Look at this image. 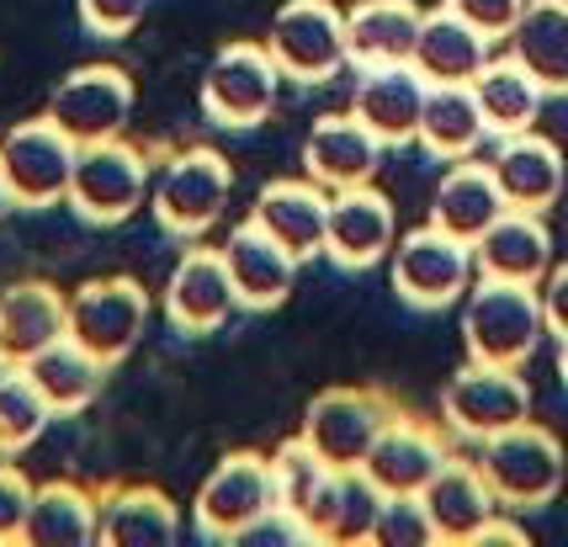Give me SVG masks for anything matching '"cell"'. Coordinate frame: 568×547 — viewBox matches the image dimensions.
<instances>
[{"instance_id":"6da1fadb","label":"cell","mask_w":568,"mask_h":547,"mask_svg":"<svg viewBox=\"0 0 568 547\" xmlns=\"http://www.w3.org/2000/svg\"><path fill=\"white\" fill-rule=\"evenodd\" d=\"M547 335L542 287L531 282H505V276H478L463 298V341L473 362H499V367H526Z\"/></svg>"},{"instance_id":"7a4b0ae2","label":"cell","mask_w":568,"mask_h":547,"mask_svg":"<svg viewBox=\"0 0 568 547\" xmlns=\"http://www.w3.org/2000/svg\"><path fill=\"white\" fill-rule=\"evenodd\" d=\"M478 468L489 478V489L499 495L505 510H537L568 484V457L564 442L537 421H520L510 430H499L484 442Z\"/></svg>"},{"instance_id":"3957f363","label":"cell","mask_w":568,"mask_h":547,"mask_svg":"<svg viewBox=\"0 0 568 547\" xmlns=\"http://www.w3.org/2000/svg\"><path fill=\"white\" fill-rule=\"evenodd\" d=\"M234 197V171L219 150L207 144H192V150H175L160 171H154V186H149V207L165 234H181V240H197L223 219V207Z\"/></svg>"},{"instance_id":"277c9868","label":"cell","mask_w":568,"mask_h":547,"mask_svg":"<svg viewBox=\"0 0 568 547\" xmlns=\"http://www.w3.org/2000/svg\"><path fill=\"white\" fill-rule=\"evenodd\" d=\"M388 276H394V293L409 308H452V303L468 298L473 276H478V255L468 240L446 234L442 224H420L409 234H398L394 255H388Z\"/></svg>"},{"instance_id":"5b68a950","label":"cell","mask_w":568,"mask_h":547,"mask_svg":"<svg viewBox=\"0 0 568 547\" xmlns=\"http://www.w3.org/2000/svg\"><path fill=\"white\" fill-rule=\"evenodd\" d=\"M154 186V165L144 160L139 144L118 139H101V144H80L74 154V175H70V207L85 224H128L139 207L149 202Z\"/></svg>"},{"instance_id":"8992f818","label":"cell","mask_w":568,"mask_h":547,"mask_svg":"<svg viewBox=\"0 0 568 547\" xmlns=\"http://www.w3.org/2000/svg\"><path fill=\"white\" fill-rule=\"evenodd\" d=\"M266 49L287 80L324 85L351 64L346 11L335 0H282L272 27H266Z\"/></svg>"},{"instance_id":"52a82bcc","label":"cell","mask_w":568,"mask_h":547,"mask_svg":"<svg viewBox=\"0 0 568 547\" xmlns=\"http://www.w3.org/2000/svg\"><path fill=\"white\" fill-rule=\"evenodd\" d=\"M442 421L452 436L463 442H489L510 425L531 421V388L520 367H499V362H463L442 388Z\"/></svg>"},{"instance_id":"ba28073f","label":"cell","mask_w":568,"mask_h":547,"mask_svg":"<svg viewBox=\"0 0 568 547\" xmlns=\"http://www.w3.org/2000/svg\"><path fill=\"white\" fill-rule=\"evenodd\" d=\"M74 154H80V144L53 123L49 112L6 128L0 133V165H6L17 207H59V202L70 197Z\"/></svg>"},{"instance_id":"9c48e42d","label":"cell","mask_w":568,"mask_h":547,"mask_svg":"<svg viewBox=\"0 0 568 547\" xmlns=\"http://www.w3.org/2000/svg\"><path fill=\"white\" fill-rule=\"evenodd\" d=\"M282 70L266 43H229L213 53L207 80H202V112L219 128H255L272 118L276 91H282Z\"/></svg>"},{"instance_id":"30bf717a","label":"cell","mask_w":568,"mask_h":547,"mask_svg":"<svg viewBox=\"0 0 568 547\" xmlns=\"http://www.w3.org/2000/svg\"><path fill=\"white\" fill-rule=\"evenodd\" d=\"M149 324V293L133 276H97L70 293V335L85 351H97L106 367H118L139 346Z\"/></svg>"},{"instance_id":"8fae6325","label":"cell","mask_w":568,"mask_h":547,"mask_svg":"<svg viewBox=\"0 0 568 547\" xmlns=\"http://www.w3.org/2000/svg\"><path fill=\"white\" fill-rule=\"evenodd\" d=\"M53 123L70 133L74 144H101V139H118L133 118V80L118 64H80L53 85L49 97Z\"/></svg>"},{"instance_id":"7c38bea8","label":"cell","mask_w":568,"mask_h":547,"mask_svg":"<svg viewBox=\"0 0 568 547\" xmlns=\"http://www.w3.org/2000/svg\"><path fill=\"white\" fill-rule=\"evenodd\" d=\"M276 505L272 495V463L261 452H229L219 468L202 478L197 489V531L202 537H219V543H234L255 516H266Z\"/></svg>"},{"instance_id":"4fadbf2b","label":"cell","mask_w":568,"mask_h":547,"mask_svg":"<svg viewBox=\"0 0 568 547\" xmlns=\"http://www.w3.org/2000/svg\"><path fill=\"white\" fill-rule=\"evenodd\" d=\"M398 245V219L394 202L383 197L372 181L329 192V234H324V255L346 272H367L377 261H388Z\"/></svg>"},{"instance_id":"5bb4252c","label":"cell","mask_w":568,"mask_h":547,"mask_svg":"<svg viewBox=\"0 0 568 547\" xmlns=\"http://www.w3.org/2000/svg\"><path fill=\"white\" fill-rule=\"evenodd\" d=\"M383 425H388L383 404L362 388H324L303 409V436L329 468H362Z\"/></svg>"},{"instance_id":"9a60e30c","label":"cell","mask_w":568,"mask_h":547,"mask_svg":"<svg viewBox=\"0 0 568 547\" xmlns=\"http://www.w3.org/2000/svg\"><path fill=\"white\" fill-rule=\"evenodd\" d=\"M425 97H430V80L420 75L415 59H398V64H367L356 80V97L351 112L394 150L420 139V118H425Z\"/></svg>"},{"instance_id":"2e32d148","label":"cell","mask_w":568,"mask_h":547,"mask_svg":"<svg viewBox=\"0 0 568 547\" xmlns=\"http://www.w3.org/2000/svg\"><path fill=\"white\" fill-rule=\"evenodd\" d=\"M250 219L282 250H293L297 261H314L324 255V234H329V192L314 175H276L261 186Z\"/></svg>"},{"instance_id":"e0dca14e","label":"cell","mask_w":568,"mask_h":547,"mask_svg":"<svg viewBox=\"0 0 568 547\" xmlns=\"http://www.w3.org/2000/svg\"><path fill=\"white\" fill-rule=\"evenodd\" d=\"M234 308H240V293H234V276L223 266V250L192 245L175 261L171 282H165V320H171L181 335H207V330H219Z\"/></svg>"},{"instance_id":"ac0fdd59","label":"cell","mask_w":568,"mask_h":547,"mask_svg":"<svg viewBox=\"0 0 568 547\" xmlns=\"http://www.w3.org/2000/svg\"><path fill=\"white\" fill-rule=\"evenodd\" d=\"M383 150L388 144L356 112H329L303 139V175H314L324 192H346V186H362L377 175Z\"/></svg>"},{"instance_id":"d6986e66","label":"cell","mask_w":568,"mask_h":547,"mask_svg":"<svg viewBox=\"0 0 568 547\" xmlns=\"http://www.w3.org/2000/svg\"><path fill=\"white\" fill-rule=\"evenodd\" d=\"M223 266H229V276H234L240 308L266 314V308H276V303H287L303 261H297L293 250L276 245L255 219H245V224L229 229V240H223Z\"/></svg>"},{"instance_id":"ffe728a7","label":"cell","mask_w":568,"mask_h":547,"mask_svg":"<svg viewBox=\"0 0 568 547\" xmlns=\"http://www.w3.org/2000/svg\"><path fill=\"white\" fill-rule=\"evenodd\" d=\"M70 335V298L53 282H11L0 293V367H27Z\"/></svg>"},{"instance_id":"44dd1931","label":"cell","mask_w":568,"mask_h":547,"mask_svg":"<svg viewBox=\"0 0 568 547\" xmlns=\"http://www.w3.org/2000/svg\"><path fill=\"white\" fill-rule=\"evenodd\" d=\"M383 489L367 468H329L320 484L314 505L303 510V526L314 543H372L377 537V516H383Z\"/></svg>"},{"instance_id":"7402d4cb","label":"cell","mask_w":568,"mask_h":547,"mask_svg":"<svg viewBox=\"0 0 568 547\" xmlns=\"http://www.w3.org/2000/svg\"><path fill=\"white\" fill-rule=\"evenodd\" d=\"M495 181L510 207H526V213H547L552 202L564 197V181H568V165H564V150L542 139V133H510L499 139L495 150Z\"/></svg>"},{"instance_id":"603a6c76","label":"cell","mask_w":568,"mask_h":547,"mask_svg":"<svg viewBox=\"0 0 568 547\" xmlns=\"http://www.w3.org/2000/svg\"><path fill=\"white\" fill-rule=\"evenodd\" d=\"M473 255H478V276H505V282L542 287V276L552 272V229H547L542 213L505 207L495 224L484 229Z\"/></svg>"},{"instance_id":"cb8c5ba5","label":"cell","mask_w":568,"mask_h":547,"mask_svg":"<svg viewBox=\"0 0 568 547\" xmlns=\"http://www.w3.org/2000/svg\"><path fill=\"white\" fill-rule=\"evenodd\" d=\"M425 510H430V521H436V537L442 543H457V547H473L478 543V531L495 521L499 510V495L489 489V478L478 463H452L446 457V468L425 484Z\"/></svg>"},{"instance_id":"d4e9b609","label":"cell","mask_w":568,"mask_h":547,"mask_svg":"<svg viewBox=\"0 0 568 547\" xmlns=\"http://www.w3.org/2000/svg\"><path fill=\"white\" fill-rule=\"evenodd\" d=\"M362 468L377 478L383 495H425V484L446 468V447L420 421H388Z\"/></svg>"},{"instance_id":"484cf974","label":"cell","mask_w":568,"mask_h":547,"mask_svg":"<svg viewBox=\"0 0 568 547\" xmlns=\"http://www.w3.org/2000/svg\"><path fill=\"white\" fill-rule=\"evenodd\" d=\"M489 43L495 38H484L473 22H463L452 6H436V11H425V22H420L415 64H420V75L430 85H473L478 70L495 59Z\"/></svg>"},{"instance_id":"4316f807","label":"cell","mask_w":568,"mask_h":547,"mask_svg":"<svg viewBox=\"0 0 568 547\" xmlns=\"http://www.w3.org/2000/svg\"><path fill=\"white\" fill-rule=\"evenodd\" d=\"M505 207H510V202H505V192H499L495 165H473V154H468V160H457V165L436 181L430 224H442L446 234H457V240L478 245L484 229L495 224Z\"/></svg>"},{"instance_id":"83f0119b","label":"cell","mask_w":568,"mask_h":547,"mask_svg":"<svg viewBox=\"0 0 568 547\" xmlns=\"http://www.w3.org/2000/svg\"><path fill=\"white\" fill-rule=\"evenodd\" d=\"M420 22H425V11L415 6V0H356V6L346 11L351 64H356V70H367V64H398V59H415Z\"/></svg>"},{"instance_id":"f1b7e54d","label":"cell","mask_w":568,"mask_h":547,"mask_svg":"<svg viewBox=\"0 0 568 547\" xmlns=\"http://www.w3.org/2000/svg\"><path fill=\"white\" fill-rule=\"evenodd\" d=\"M27 547H91L101 543V499L80 489L70 478H53L32 489V510H27Z\"/></svg>"},{"instance_id":"f546056e","label":"cell","mask_w":568,"mask_h":547,"mask_svg":"<svg viewBox=\"0 0 568 547\" xmlns=\"http://www.w3.org/2000/svg\"><path fill=\"white\" fill-rule=\"evenodd\" d=\"M473 97H478V112H484L489 133H495V139H510V133H526V128L537 123L547 91L516 53H505V59H489V64L478 70Z\"/></svg>"},{"instance_id":"4dcf8cb0","label":"cell","mask_w":568,"mask_h":547,"mask_svg":"<svg viewBox=\"0 0 568 547\" xmlns=\"http://www.w3.org/2000/svg\"><path fill=\"white\" fill-rule=\"evenodd\" d=\"M510 53L542 80L547 97H568V0H526L510 27Z\"/></svg>"},{"instance_id":"1f68e13d","label":"cell","mask_w":568,"mask_h":547,"mask_svg":"<svg viewBox=\"0 0 568 547\" xmlns=\"http://www.w3.org/2000/svg\"><path fill=\"white\" fill-rule=\"evenodd\" d=\"M181 537V516L175 499L149 489V484H128L101 499V543L106 547H171Z\"/></svg>"},{"instance_id":"d6a6232c","label":"cell","mask_w":568,"mask_h":547,"mask_svg":"<svg viewBox=\"0 0 568 547\" xmlns=\"http://www.w3.org/2000/svg\"><path fill=\"white\" fill-rule=\"evenodd\" d=\"M27 377L38 383V394L49 398L53 415H80L85 404H97L101 383H106V362L97 351H85L74 335L53 341L49 351H38L27 362Z\"/></svg>"},{"instance_id":"836d02e7","label":"cell","mask_w":568,"mask_h":547,"mask_svg":"<svg viewBox=\"0 0 568 547\" xmlns=\"http://www.w3.org/2000/svg\"><path fill=\"white\" fill-rule=\"evenodd\" d=\"M489 139V123L478 112L473 85H430L420 118V144L436 160H468L478 144Z\"/></svg>"},{"instance_id":"e575fe53","label":"cell","mask_w":568,"mask_h":547,"mask_svg":"<svg viewBox=\"0 0 568 547\" xmlns=\"http://www.w3.org/2000/svg\"><path fill=\"white\" fill-rule=\"evenodd\" d=\"M53 409L49 398L38 394V383L27 377V367H0V447L17 452L32 447L43 430H49Z\"/></svg>"},{"instance_id":"d590c367","label":"cell","mask_w":568,"mask_h":547,"mask_svg":"<svg viewBox=\"0 0 568 547\" xmlns=\"http://www.w3.org/2000/svg\"><path fill=\"white\" fill-rule=\"evenodd\" d=\"M266 463H272V495H276V505H282V510H293V516H303V510L314 505L320 484L329 478V463L308 447V436L282 442Z\"/></svg>"},{"instance_id":"8d00e7d4","label":"cell","mask_w":568,"mask_h":547,"mask_svg":"<svg viewBox=\"0 0 568 547\" xmlns=\"http://www.w3.org/2000/svg\"><path fill=\"white\" fill-rule=\"evenodd\" d=\"M372 543L377 547H430V543H442V537H436V521H430V510H425L420 495H388Z\"/></svg>"},{"instance_id":"74e56055","label":"cell","mask_w":568,"mask_h":547,"mask_svg":"<svg viewBox=\"0 0 568 547\" xmlns=\"http://www.w3.org/2000/svg\"><path fill=\"white\" fill-rule=\"evenodd\" d=\"M32 489H38V484H27V473L17 468V463L0 468V543H22L27 510H32Z\"/></svg>"},{"instance_id":"f35d334b","label":"cell","mask_w":568,"mask_h":547,"mask_svg":"<svg viewBox=\"0 0 568 547\" xmlns=\"http://www.w3.org/2000/svg\"><path fill=\"white\" fill-rule=\"evenodd\" d=\"M74 6H80V22L97 38H128L149 11V0H74Z\"/></svg>"},{"instance_id":"ab89813d","label":"cell","mask_w":568,"mask_h":547,"mask_svg":"<svg viewBox=\"0 0 568 547\" xmlns=\"http://www.w3.org/2000/svg\"><path fill=\"white\" fill-rule=\"evenodd\" d=\"M234 543H240V547H293V543H314V537H308L303 516H293V510L272 505V510H266V516H255V521H250Z\"/></svg>"},{"instance_id":"60d3db41","label":"cell","mask_w":568,"mask_h":547,"mask_svg":"<svg viewBox=\"0 0 568 547\" xmlns=\"http://www.w3.org/2000/svg\"><path fill=\"white\" fill-rule=\"evenodd\" d=\"M452 6L463 22H473L484 38H510V27L520 22V11H526V0H442Z\"/></svg>"},{"instance_id":"b9f144b4","label":"cell","mask_w":568,"mask_h":547,"mask_svg":"<svg viewBox=\"0 0 568 547\" xmlns=\"http://www.w3.org/2000/svg\"><path fill=\"white\" fill-rule=\"evenodd\" d=\"M542 308H547V330L564 335L568 330V261L542 276Z\"/></svg>"},{"instance_id":"7bdbcfd3","label":"cell","mask_w":568,"mask_h":547,"mask_svg":"<svg viewBox=\"0 0 568 547\" xmlns=\"http://www.w3.org/2000/svg\"><path fill=\"white\" fill-rule=\"evenodd\" d=\"M484 543H526V531H520V526L516 521H505V516H495V521H489V526H484V531H478V543H473V547H484Z\"/></svg>"},{"instance_id":"ee69618b","label":"cell","mask_w":568,"mask_h":547,"mask_svg":"<svg viewBox=\"0 0 568 547\" xmlns=\"http://www.w3.org/2000/svg\"><path fill=\"white\" fill-rule=\"evenodd\" d=\"M17 207V197H11V181H6V165H0V219Z\"/></svg>"},{"instance_id":"f6af8a7d","label":"cell","mask_w":568,"mask_h":547,"mask_svg":"<svg viewBox=\"0 0 568 547\" xmlns=\"http://www.w3.org/2000/svg\"><path fill=\"white\" fill-rule=\"evenodd\" d=\"M558 377H564V383H568V330H564V335H558Z\"/></svg>"},{"instance_id":"bcb514c9","label":"cell","mask_w":568,"mask_h":547,"mask_svg":"<svg viewBox=\"0 0 568 547\" xmlns=\"http://www.w3.org/2000/svg\"><path fill=\"white\" fill-rule=\"evenodd\" d=\"M6 463H11V452H6V447H0V468H6Z\"/></svg>"},{"instance_id":"7dc6e473","label":"cell","mask_w":568,"mask_h":547,"mask_svg":"<svg viewBox=\"0 0 568 547\" xmlns=\"http://www.w3.org/2000/svg\"><path fill=\"white\" fill-rule=\"evenodd\" d=\"M564 495H568V484H564Z\"/></svg>"}]
</instances>
